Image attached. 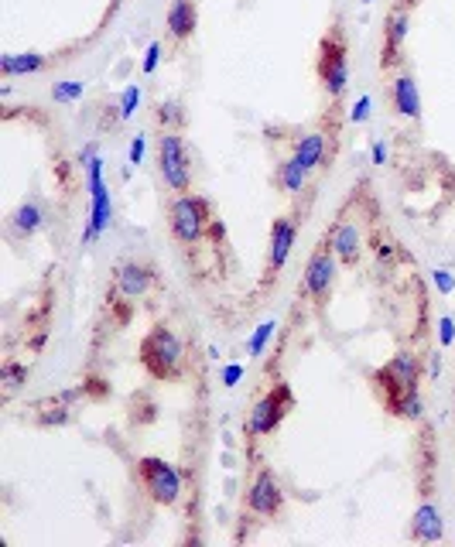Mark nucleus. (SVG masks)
Returning <instances> with one entry per match:
<instances>
[{
    "label": "nucleus",
    "instance_id": "1",
    "mask_svg": "<svg viewBox=\"0 0 455 547\" xmlns=\"http://www.w3.org/2000/svg\"><path fill=\"white\" fill-rule=\"evenodd\" d=\"M418 356L414 352H397L387 366L370 373L373 380V390L380 397L384 411H390L394 417H404V421H418L421 417V394H418Z\"/></svg>",
    "mask_w": 455,
    "mask_h": 547
},
{
    "label": "nucleus",
    "instance_id": "2",
    "mask_svg": "<svg viewBox=\"0 0 455 547\" xmlns=\"http://www.w3.org/2000/svg\"><path fill=\"white\" fill-rule=\"evenodd\" d=\"M315 79L322 86L325 100L343 103L349 89V31L343 21V11L332 14V21L319 38V55H315Z\"/></svg>",
    "mask_w": 455,
    "mask_h": 547
},
{
    "label": "nucleus",
    "instance_id": "3",
    "mask_svg": "<svg viewBox=\"0 0 455 547\" xmlns=\"http://www.w3.org/2000/svg\"><path fill=\"white\" fill-rule=\"evenodd\" d=\"M137 359H141L144 373L158 383H178L182 373H185V346L175 335V328L165 326V322L151 326V332L141 339Z\"/></svg>",
    "mask_w": 455,
    "mask_h": 547
},
{
    "label": "nucleus",
    "instance_id": "4",
    "mask_svg": "<svg viewBox=\"0 0 455 547\" xmlns=\"http://www.w3.org/2000/svg\"><path fill=\"white\" fill-rule=\"evenodd\" d=\"M213 222H216V213H213V202L206 196H172L168 202V233L178 246H199L213 233Z\"/></svg>",
    "mask_w": 455,
    "mask_h": 547
},
{
    "label": "nucleus",
    "instance_id": "5",
    "mask_svg": "<svg viewBox=\"0 0 455 547\" xmlns=\"http://www.w3.org/2000/svg\"><path fill=\"white\" fill-rule=\"evenodd\" d=\"M158 175L172 196H189L192 192V154L185 144L182 131L158 133Z\"/></svg>",
    "mask_w": 455,
    "mask_h": 547
},
{
    "label": "nucleus",
    "instance_id": "6",
    "mask_svg": "<svg viewBox=\"0 0 455 547\" xmlns=\"http://www.w3.org/2000/svg\"><path fill=\"white\" fill-rule=\"evenodd\" d=\"M291 411H295V390H291V383L278 380V383H271V387L254 400V407H250V414H247L243 431H247V438L260 441V438L274 435Z\"/></svg>",
    "mask_w": 455,
    "mask_h": 547
},
{
    "label": "nucleus",
    "instance_id": "7",
    "mask_svg": "<svg viewBox=\"0 0 455 547\" xmlns=\"http://www.w3.org/2000/svg\"><path fill=\"white\" fill-rule=\"evenodd\" d=\"M336 267H339V257H336V250H332V243H329V233H322V240L315 243L312 257H308V263H305L298 294H305L315 308H325L329 302H332Z\"/></svg>",
    "mask_w": 455,
    "mask_h": 547
},
{
    "label": "nucleus",
    "instance_id": "8",
    "mask_svg": "<svg viewBox=\"0 0 455 547\" xmlns=\"http://www.w3.org/2000/svg\"><path fill=\"white\" fill-rule=\"evenodd\" d=\"M243 510L250 517H257L260 524H278L288 510V493H284L281 479L274 476L271 465H260L257 476L247 486V496H243Z\"/></svg>",
    "mask_w": 455,
    "mask_h": 547
},
{
    "label": "nucleus",
    "instance_id": "9",
    "mask_svg": "<svg viewBox=\"0 0 455 547\" xmlns=\"http://www.w3.org/2000/svg\"><path fill=\"white\" fill-rule=\"evenodd\" d=\"M137 482L144 489V496L151 500L154 506H165L172 510L182 500V476L168 459L161 455H144L137 459Z\"/></svg>",
    "mask_w": 455,
    "mask_h": 547
},
{
    "label": "nucleus",
    "instance_id": "10",
    "mask_svg": "<svg viewBox=\"0 0 455 547\" xmlns=\"http://www.w3.org/2000/svg\"><path fill=\"white\" fill-rule=\"evenodd\" d=\"M298 240V219L278 216L271 222V240H267V253H264V270H260V287L278 285L284 263L291 257V246Z\"/></svg>",
    "mask_w": 455,
    "mask_h": 547
},
{
    "label": "nucleus",
    "instance_id": "11",
    "mask_svg": "<svg viewBox=\"0 0 455 547\" xmlns=\"http://www.w3.org/2000/svg\"><path fill=\"white\" fill-rule=\"evenodd\" d=\"M418 0H394L384 21V44H380V68L390 72L404 62V38L411 28V11Z\"/></svg>",
    "mask_w": 455,
    "mask_h": 547
},
{
    "label": "nucleus",
    "instance_id": "12",
    "mask_svg": "<svg viewBox=\"0 0 455 547\" xmlns=\"http://www.w3.org/2000/svg\"><path fill=\"white\" fill-rule=\"evenodd\" d=\"M158 285V270L148 261H124L113 270V294L124 302H141Z\"/></svg>",
    "mask_w": 455,
    "mask_h": 547
},
{
    "label": "nucleus",
    "instance_id": "13",
    "mask_svg": "<svg viewBox=\"0 0 455 547\" xmlns=\"http://www.w3.org/2000/svg\"><path fill=\"white\" fill-rule=\"evenodd\" d=\"M195 28H199V0H172L168 14H165V35H168V48L182 52L192 42Z\"/></svg>",
    "mask_w": 455,
    "mask_h": 547
},
{
    "label": "nucleus",
    "instance_id": "14",
    "mask_svg": "<svg viewBox=\"0 0 455 547\" xmlns=\"http://www.w3.org/2000/svg\"><path fill=\"white\" fill-rule=\"evenodd\" d=\"M325 233H329V243H332V250H336V257H339L343 267H356V263L363 261V233H360L356 219L339 213V219Z\"/></svg>",
    "mask_w": 455,
    "mask_h": 547
},
{
    "label": "nucleus",
    "instance_id": "15",
    "mask_svg": "<svg viewBox=\"0 0 455 547\" xmlns=\"http://www.w3.org/2000/svg\"><path fill=\"white\" fill-rule=\"evenodd\" d=\"M89 189H93V219L86 226V240H96L110 226V189L103 185V161H89Z\"/></svg>",
    "mask_w": 455,
    "mask_h": 547
},
{
    "label": "nucleus",
    "instance_id": "16",
    "mask_svg": "<svg viewBox=\"0 0 455 547\" xmlns=\"http://www.w3.org/2000/svg\"><path fill=\"white\" fill-rule=\"evenodd\" d=\"M45 205L38 202V198H28V202H21L11 216H7V237L11 240H31L38 229L45 226Z\"/></svg>",
    "mask_w": 455,
    "mask_h": 547
},
{
    "label": "nucleus",
    "instance_id": "17",
    "mask_svg": "<svg viewBox=\"0 0 455 547\" xmlns=\"http://www.w3.org/2000/svg\"><path fill=\"white\" fill-rule=\"evenodd\" d=\"M387 96H390L394 113H401V117H408V120H421V93H418V83H414L411 72L397 76V79L390 83Z\"/></svg>",
    "mask_w": 455,
    "mask_h": 547
},
{
    "label": "nucleus",
    "instance_id": "18",
    "mask_svg": "<svg viewBox=\"0 0 455 547\" xmlns=\"http://www.w3.org/2000/svg\"><path fill=\"white\" fill-rule=\"evenodd\" d=\"M408 534H411V541H418V544L442 541V534H445V527H442V510H438L432 500H421V506L414 510Z\"/></svg>",
    "mask_w": 455,
    "mask_h": 547
},
{
    "label": "nucleus",
    "instance_id": "19",
    "mask_svg": "<svg viewBox=\"0 0 455 547\" xmlns=\"http://www.w3.org/2000/svg\"><path fill=\"white\" fill-rule=\"evenodd\" d=\"M308 168H305L302 161L295 157V154H288L284 161H278V168H274V185H278V192L281 196H298L305 192V185H308Z\"/></svg>",
    "mask_w": 455,
    "mask_h": 547
},
{
    "label": "nucleus",
    "instance_id": "20",
    "mask_svg": "<svg viewBox=\"0 0 455 547\" xmlns=\"http://www.w3.org/2000/svg\"><path fill=\"white\" fill-rule=\"evenodd\" d=\"M52 62H59V59H55V55H42V52H28V55H4V59H0V72H4V76L45 72Z\"/></svg>",
    "mask_w": 455,
    "mask_h": 547
},
{
    "label": "nucleus",
    "instance_id": "21",
    "mask_svg": "<svg viewBox=\"0 0 455 547\" xmlns=\"http://www.w3.org/2000/svg\"><path fill=\"white\" fill-rule=\"evenodd\" d=\"M0 383H4V400H11V397L18 394L24 383H28V363L7 359L4 370H0Z\"/></svg>",
    "mask_w": 455,
    "mask_h": 547
},
{
    "label": "nucleus",
    "instance_id": "22",
    "mask_svg": "<svg viewBox=\"0 0 455 547\" xmlns=\"http://www.w3.org/2000/svg\"><path fill=\"white\" fill-rule=\"evenodd\" d=\"M158 124H161V131H182L185 127V113H182V103H158Z\"/></svg>",
    "mask_w": 455,
    "mask_h": 547
},
{
    "label": "nucleus",
    "instance_id": "23",
    "mask_svg": "<svg viewBox=\"0 0 455 547\" xmlns=\"http://www.w3.org/2000/svg\"><path fill=\"white\" fill-rule=\"evenodd\" d=\"M79 96H83V83H55L52 86V100L55 103H72Z\"/></svg>",
    "mask_w": 455,
    "mask_h": 547
},
{
    "label": "nucleus",
    "instance_id": "24",
    "mask_svg": "<svg viewBox=\"0 0 455 547\" xmlns=\"http://www.w3.org/2000/svg\"><path fill=\"white\" fill-rule=\"evenodd\" d=\"M274 322H264V326H257V332H254V339H250V346H247V350H250V356H260V352H264V342H267V339H271V332H274Z\"/></svg>",
    "mask_w": 455,
    "mask_h": 547
},
{
    "label": "nucleus",
    "instance_id": "25",
    "mask_svg": "<svg viewBox=\"0 0 455 547\" xmlns=\"http://www.w3.org/2000/svg\"><path fill=\"white\" fill-rule=\"evenodd\" d=\"M137 100H141V89H137V86L124 89V100H120V120H130V117H134V107H137Z\"/></svg>",
    "mask_w": 455,
    "mask_h": 547
},
{
    "label": "nucleus",
    "instance_id": "26",
    "mask_svg": "<svg viewBox=\"0 0 455 547\" xmlns=\"http://www.w3.org/2000/svg\"><path fill=\"white\" fill-rule=\"evenodd\" d=\"M158 59H161V42H151L148 44V55H144V72H148V76L158 68Z\"/></svg>",
    "mask_w": 455,
    "mask_h": 547
},
{
    "label": "nucleus",
    "instance_id": "27",
    "mask_svg": "<svg viewBox=\"0 0 455 547\" xmlns=\"http://www.w3.org/2000/svg\"><path fill=\"white\" fill-rule=\"evenodd\" d=\"M349 117H353V124H363V120L370 117V96H363V100L353 107V113H349Z\"/></svg>",
    "mask_w": 455,
    "mask_h": 547
},
{
    "label": "nucleus",
    "instance_id": "28",
    "mask_svg": "<svg viewBox=\"0 0 455 547\" xmlns=\"http://www.w3.org/2000/svg\"><path fill=\"white\" fill-rule=\"evenodd\" d=\"M141 154H144V137H134V144H130V165H141Z\"/></svg>",
    "mask_w": 455,
    "mask_h": 547
},
{
    "label": "nucleus",
    "instance_id": "29",
    "mask_svg": "<svg viewBox=\"0 0 455 547\" xmlns=\"http://www.w3.org/2000/svg\"><path fill=\"white\" fill-rule=\"evenodd\" d=\"M442 342H452V318H442Z\"/></svg>",
    "mask_w": 455,
    "mask_h": 547
},
{
    "label": "nucleus",
    "instance_id": "30",
    "mask_svg": "<svg viewBox=\"0 0 455 547\" xmlns=\"http://www.w3.org/2000/svg\"><path fill=\"white\" fill-rule=\"evenodd\" d=\"M384 157H387L384 144H373V165H384Z\"/></svg>",
    "mask_w": 455,
    "mask_h": 547
},
{
    "label": "nucleus",
    "instance_id": "31",
    "mask_svg": "<svg viewBox=\"0 0 455 547\" xmlns=\"http://www.w3.org/2000/svg\"><path fill=\"white\" fill-rule=\"evenodd\" d=\"M237 380H240V366H230V370H226V387H233Z\"/></svg>",
    "mask_w": 455,
    "mask_h": 547
},
{
    "label": "nucleus",
    "instance_id": "32",
    "mask_svg": "<svg viewBox=\"0 0 455 547\" xmlns=\"http://www.w3.org/2000/svg\"><path fill=\"white\" fill-rule=\"evenodd\" d=\"M363 4H370V0H363Z\"/></svg>",
    "mask_w": 455,
    "mask_h": 547
}]
</instances>
